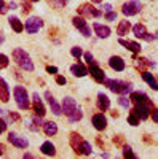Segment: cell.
I'll list each match as a JSON object with an SVG mask.
<instances>
[{
    "mask_svg": "<svg viewBox=\"0 0 158 159\" xmlns=\"http://www.w3.org/2000/svg\"><path fill=\"white\" fill-rule=\"evenodd\" d=\"M156 91H158V88H156Z\"/></svg>",
    "mask_w": 158,
    "mask_h": 159,
    "instance_id": "obj_57",
    "label": "cell"
},
{
    "mask_svg": "<svg viewBox=\"0 0 158 159\" xmlns=\"http://www.w3.org/2000/svg\"><path fill=\"white\" fill-rule=\"evenodd\" d=\"M7 130V123L3 121L2 118H0V134H2V132H5Z\"/></svg>",
    "mask_w": 158,
    "mask_h": 159,
    "instance_id": "obj_43",
    "label": "cell"
},
{
    "mask_svg": "<svg viewBox=\"0 0 158 159\" xmlns=\"http://www.w3.org/2000/svg\"><path fill=\"white\" fill-rule=\"evenodd\" d=\"M88 73L94 78V81H96V83H102L104 80H105V73H104V70L99 67L98 64H94V62L89 65V70H88Z\"/></svg>",
    "mask_w": 158,
    "mask_h": 159,
    "instance_id": "obj_10",
    "label": "cell"
},
{
    "mask_svg": "<svg viewBox=\"0 0 158 159\" xmlns=\"http://www.w3.org/2000/svg\"><path fill=\"white\" fill-rule=\"evenodd\" d=\"M72 24L83 34V37H89V35H91V30H89V27L86 25V21H85L82 16H75V18L72 19Z\"/></svg>",
    "mask_w": 158,
    "mask_h": 159,
    "instance_id": "obj_11",
    "label": "cell"
},
{
    "mask_svg": "<svg viewBox=\"0 0 158 159\" xmlns=\"http://www.w3.org/2000/svg\"><path fill=\"white\" fill-rule=\"evenodd\" d=\"M75 153H77V154H82V156H89L91 153H93V148H91L89 142L83 140V142L80 143V147L77 148V151H75Z\"/></svg>",
    "mask_w": 158,
    "mask_h": 159,
    "instance_id": "obj_23",
    "label": "cell"
},
{
    "mask_svg": "<svg viewBox=\"0 0 158 159\" xmlns=\"http://www.w3.org/2000/svg\"><path fill=\"white\" fill-rule=\"evenodd\" d=\"M98 108L101 110V111H105V110H109L110 108V100H109V97L105 96V94H102V92H99L98 94Z\"/></svg>",
    "mask_w": 158,
    "mask_h": 159,
    "instance_id": "obj_17",
    "label": "cell"
},
{
    "mask_svg": "<svg viewBox=\"0 0 158 159\" xmlns=\"http://www.w3.org/2000/svg\"><path fill=\"white\" fill-rule=\"evenodd\" d=\"M24 27H26V32L27 34H35V32H38V29L43 27V21L38 16H31L27 21H26Z\"/></svg>",
    "mask_w": 158,
    "mask_h": 159,
    "instance_id": "obj_8",
    "label": "cell"
},
{
    "mask_svg": "<svg viewBox=\"0 0 158 159\" xmlns=\"http://www.w3.org/2000/svg\"><path fill=\"white\" fill-rule=\"evenodd\" d=\"M31 10H32V7H31L29 2H22V11H24V13H29Z\"/></svg>",
    "mask_w": 158,
    "mask_h": 159,
    "instance_id": "obj_42",
    "label": "cell"
},
{
    "mask_svg": "<svg viewBox=\"0 0 158 159\" xmlns=\"http://www.w3.org/2000/svg\"><path fill=\"white\" fill-rule=\"evenodd\" d=\"M0 100L3 103H7L10 100V89H8V84L3 78H0Z\"/></svg>",
    "mask_w": 158,
    "mask_h": 159,
    "instance_id": "obj_18",
    "label": "cell"
},
{
    "mask_svg": "<svg viewBox=\"0 0 158 159\" xmlns=\"http://www.w3.org/2000/svg\"><path fill=\"white\" fill-rule=\"evenodd\" d=\"M26 157L29 159V157H32V154H31V153H26V154H24V159H26Z\"/></svg>",
    "mask_w": 158,
    "mask_h": 159,
    "instance_id": "obj_53",
    "label": "cell"
},
{
    "mask_svg": "<svg viewBox=\"0 0 158 159\" xmlns=\"http://www.w3.org/2000/svg\"><path fill=\"white\" fill-rule=\"evenodd\" d=\"M3 153H5V145H3V143H0V156H2Z\"/></svg>",
    "mask_w": 158,
    "mask_h": 159,
    "instance_id": "obj_48",
    "label": "cell"
},
{
    "mask_svg": "<svg viewBox=\"0 0 158 159\" xmlns=\"http://www.w3.org/2000/svg\"><path fill=\"white\" fill-rule=\"evenodd\" d=\"M8 142L11 145H15V147H18V148H27L29 147V142L22 137H19L18 134H15V132H10L8 134Z\"/></svg>",
    "mask_w": 158,
    "mask_h": 159,
    "instance_id": "obj_12",
    "label": "cell"
},
{
    "mask_svg": "<svg viewBox=\"0 0 158 159\" xmlns=\"http://www.w3.org/2000/svg\"><path fill=\"white\" fill-rule=\"evenodd\" d=\"M113 143L117 145V147H123L125 145V137L123 135H115L113 137Z\"/></svg>",
    "mask_w": 158,
    "mask_h": 159,
    "instance_id": "obj_39",
    "label": "cell"
},
{
    "mask_svg": "<svg viewBox=\"0 0 158 159\" xmlns=\"http://www.w3.org/2000/svg\"><path fill=\"white\" fill-rule=\"evenodd\" d=\"M93 29H94V32H96V35H98L99 38H107V37L110 35V29L107 27V25L94 24V25H93Z\"/></svg>",
    "mask_w": 158,
    "mask_h": 159,
    "instance_id": "obj_22",
    "label": "cell"
},
{
    "mask_svg": "<svg viewBox=\"0 0 158 159\" xmlns=\"http://www.w3.org/2000/svg\"><path fill=\"white\" fill-rule=\"evenodd\" d=\"M102 8H104V11H112V7H110L109 3H107V5H104Z\"/></svg>",
    "mask_w": 158,
    "mask_h": 159,
    "instance_id": "obj_49",
    "label": "cell"
},
{
    "mask_svg": "<svg viewBox=\"0 0 158 159\" xmlns=\"http://www.w3.org/2000/svg\"><path fill=\"white\" fill-rule=\"evenodd\" d=\"M118 43H120L122 46H125V48H128L131 52H141V45L139 43H136V42H129V40H123V38H120L118 40Z\"/></svg>",
    "mask_w": 158,
    "mask_h": 159,
    "instance_id": "obj_19",
    "label": "cell"
},
{
    "mask_svg": "<svg viewBox=\"0 0 158 159\" xmlns=\"http://www.w3.org/2000/svg\"><path fill=\"white\" fill-rule=\"evenodd\" d=\"M8 22H10V25H11V29L15 30V32H18V34H21L22 30H24V24L16 18V16H10L8 18Z\"/></svg>",
    "mask_w": 158,
    "mask_h": 159,
    "instance_id": "obj_25",
    "label": "cell"
},
{
    "mask_svg": "<svg viewBox=\"0 0 158 159\" xmlns=\"http://www.w3.org/2000/svg\"><path fill=\"white\" fill-rule=\"evenodd\" d=\"M62 111H64L65 116H67V119L70 123H77V121H80V119L83 118L82 108L78 107L77 102L72 97H64V100H62Z\"/></svg>",
    "mask_w": 158,
    "mask_h": 159,
    "instance_id": "obj_1",
    "label": "cell"
},
{
    "mask_svg": "<svg viewBox=\"0 0 158 159\" xmlns=\"http://www.w3.org/2000/svg\"><path fill=\"white\" fill-rule=\"evenodd\" d=\"M43 132H45V135H48V137L56 135V134H58V124H56L55 121H46V123H43Z\"/></svg>",
    "mask_w": 158,
    "mask_h": 159,
    "instance_id": "obj_21",
    "label": "cell"
},
{
    "mask_svg": "<svg viewBox=\"0 0 158 159\" xmlns=\"http://www.w3.org/2000/svg\"><path fill=\"white\" fill-rule=\"evenodd\" d=\"M104 83L112 92H115V94H126V92H129L133 89L131 83L122 81V80H104Z\"/></svg>",
    "mask_w": 158,
    "mask_h": 159,
    "instance_id": "obj_3",
    "label": "cell"
},
{
    "mask_svg": "<svg viewBox=\"0 0 158 159\" xmlns=\"http://www.w3.org/2000/svg\"><path fill=\"white\" fill-rule=\"evenodd\" d=\"M83 142L82 135L80 134H77V132H70V137H69V143H70V147L74 148V151H77V148L80 147V143Z\"/></svg>",
    "mask_w": 158,
    "mask_h": 159,
    "instance_id": "obj_26",
    "label": "cell"
},
{
    "mask_svg": "<svg viewBox=\"0 0 158 159\" xmlns=\"http://www.w3.org/2000/svg\"><path fill=\"white\" fill-rule=\"evenodd\" d=\"M105 19H107V21H115V19H117V13H113V11H107V15H105Z\"/></svg>",
    "mask_w": 158,
    "mask_h": 159,
    "instance_id": "obj_40",
    "label": "cell"
},
{
    "mask_svg": "<svg viewBox=\"0 0 158 159\" xmlns=\"http://www.w3.org/2000/svg\"><path fill=\"white\" fill-rule=\"evenodd\" d=\"M91 2H94V3H101L102 0H91Z\"/></svg>",
    "mask_w": 158,
    "mask_h": 159,
    "instance_id": "obj_54",
    "label": "cell"
},
{
    "mask_svg": "<svg viewBox=\"0 0 158 159\" xmlns=\"http://www.w3.org/2000/svg\"><path fill=\"white\" fill-rule=\"evenodd\" d=\"M3 42H5V37H3L2 32H0V43H3Z\"/></svg>",
    "mask_w": 158,
    "mask_h": 159,
    "instance_id": "obj_52",
    "label": "cell"
},
{
    "mask_svg": "<svg viewBox=\"0 0 158 159\" xmlns=\"http://www.w3.org/2000/svg\"><path fill=\"white\" fill-rule=\"evenodd\" d=\"M13 59H15V62L18 64V67H21L22 70H27V72L34 70V62H32L31 56L24 49H21V48L13 49Z\"/></svg>",
    "mask_w": 158,
    "mask_h": 159,
    "instance_id": "obj_2",
    "label": "cell"
},
{
    "mask_svg": "<svg viewBox=\"0 0 158 159\" xmlns=\"http://www.w3.org/2000/svg\"><path fill=\"white\" fill-rule=\"evenodd\" d=\"M0 111H2L3 116H8V119H11V121H19L21 119V116L18 113H10L8 110H0Z\"/></svg>",
    "mask_w": 158,
    "mask_h": 159,
    "instance_id": "obj_32",
    "label": "cell"
},
{
    "mask_svg": "<svg viewBox=\"0 0 158 159\" xmlns=\"http://www.w3.org/2000/svg\"><path fill=\"white\" fill-rule=\"evenodd\" d=\"M133 32H134V35H136L137 38L146 40V42H152V40L155 38V35L149 34L147 29H146V25H142V24H136L134 27H133Z\"/></svg>",
    "mask_w": 158,
    "mask_h": 159,
    "instance_id": "obj_9",
    "label": "cell"
},
{
    "mask_svg": "<svg viewBox=\"0 0 158 159\" xmlns=\"http://www.w3.org/2000/svg\"><path fill=\"white\" fill-rule=\"evenodd\" d=\"M70 72L74 73V76H78V78H83V76L88 75V69L83 64H74L70 67Z\"/></svg>",
    "mask_w": 158,
    "mask_h": 159,
    "instance_id": "obj_20",
    "label": "cell"
},
{
    "mask_svg": "<svg viewBox=\"0 0 158 159\" xmlns=\"http://www.w3.org/2000/svg\"><path fill=\"white\" fill-rule=\"evenodd\" d=\"M153 108L152 102H144V103H136V107L133 108V113L139 119H147L150 116V110Z\"/></svg>",
    "mask_w": 158,
    "mask_h": 159,
    "instance_id": "obj_6",
    "label": "cell"
},
{
    "mask_svg": "<svg viewBox=\"0 0 158 159\" xmlns=\"http://www.w3.org/2000/svg\"><path fill=\"white\" fill-rule=\"evenodd\" d=\"M8 8H11V10H15V8H16V3H15V2H11V3L8 5Z\"/></svg>",
    "mask_w": 158,
    "mask_h": 159,
    "instance_id": "obj_50",
    "label": "cell"
},
{
    "mask_svg": "<svg viewBox=\"0 0 158 159\" xmlns=\"http://www.w3.org/2000/svg\"><path fill=\"white\" fill-rule=\"evenodd\" d=\"M45 99L48 100V105H50V108H51V111L55 113L56 116H59V115L62 113V110H61V107H59V105H58V102L55 100V97H53V94H51L50 91H46V92H45Z\"/></svg>",
    "mask_w": 158,
    "mask_h": 159,
    "instance_id": "obj_13",
    "label": "cell"
},
{
    "mask_svg": "<svg viewBox=\"0 0 158 159\" xmlns=\"http://www.w3.org/2000/svg\"><path fill=\"white\" fill-rule=\"evenodd\" d=\"M142 80H144L146 83H149V86H150L152 89H156V88H158V83H156V80L153 78L152 73H149V72H142Z\"/></svg>",
    "mask_w": 158,
    "mask_h": 159,
    "instance_id": "obj_28",
    "label": "cell"
},
{
    "mask_svg": "<svg viewBox=\"0 0 158 159\" xmlns=\"http://www.w3.org/2000/svg\"><path fill=\"white\" fill-rule=\"evenodd\" d=\"M118 103H120L123 108H129V99H128V97H125L123 94H122V97H120V99H118Z\"/></svg>",
    "mask_w": 158,
    "mask_h": 159,
    "instance_id": "obj_37",
    "label": "cell"
},
{
    "mask_svg": "<svg viewBox=\"0 0 158 159\" xmlns=\"http://www.w3.org/2000/svg\"><path fill=\"white\" fill-rule=\"evenodd\" d=\"M131 100H133L134 103H144V102H152L150 99H149V96L147 94H144V92H131V97H129Z\"/></svg>",
    "mask_w": 158,
    "mask_h": 159,
    "instance_id": "obj_24",
    "label": "cell"
},
{
    "mask_svg": "<svg viewBox=\"0 0 158 159\" xmlns=\"http://www.w3.org/2000/svg\"><path fill=\"white\" fill-rule=\"evenodd\" d=\"M98 145H99V147H101V148H104V142H102L101 139H98Z\"/></svg>",
    "mask_w": 158,
    "mask_h": 159,
    "instance_id": "obj_51",
    "label": "cell"
},
{
    "mask_svg": "<svg viewBox=\"0 0 158 159\" xmlns=\"http://www.w3.org/2000/svg\"><path fill=\"white\" fill-rule=\"evenodd\" d=\"M129 29H131V24L125 19V21H122L120 24H118V27H117V34L120 35V37H123V35H126V34L129 32Z\"/></svg>",
    "mask_w": 158,
    "mask_h": 159,
    "instance_id": "obj_29",
    "label": "cell"
},
{
    "mask_svg": "<svg viewBox=\"0 0 158 159\" xmlns=\"http://www.w3.org/2000/svg\"><path fill=\"white\" fill-rule=\"evenodd\" d=\"M109 65H110V69H113L115 72H123L125 70V61L120 56H112L109 59Z\"/></svg>",
    "mask_w": 158,
    "mask_h": 159,
    "instance_id": "obj_16",
    "label": "cell"
},
{
    "mask_svg": "<svg viewBox=\"0 0 158 159\" xmlns=\"http://www.w3.org/2000/svg\"><path fill=\"white\" fill-rule=\"evenodd\" d=\"M155 38H158V32H156V34H155Z\"/></svg>",
    "mask_w": 158,
    "mask_h": 159,
    "instance_id": "obj_56",
    "label": "cell"
},
{
    "mask_svg": "<svg viewBox=\"0 0 158 159\" xmlns=\"http://www.w3.org/2000/svg\"><path fill=\"white\" fill-rule=\"evenodd\" d=\"M32 100H34V111H35V115L43 118L45 113H46V110H45V107H43L40 97H38V92H35V94L32 96Z\"/></svg>",
    "mask_w": 158,
    "mask_h": 159,
    "instance_id": "obj_14",
    "label": "cell"
},
{
    "mask_svg": "<svg viewBox=\"0 0 158 159\" xmlns=\"http://www.w3.org/2000/svg\"><path fill=\"white\" fill-rule=\"evenodd\" d=\"M123 157H129V159H134L136 157V154L133 153V150H131L129 147H128V145H123Z\"/></svg>",
    "mask_w": 158,
    "mask_h": 159,
    "instance_id": "obj_33",
    "label": "cell"
},
{
    "mask_svg": "<svg viewBox=\"0 0 158 159\" xmlns=\"http://www.w3.org/2000/svg\"><path fill=\"white\" fill-rule=\"evenodd\" d=\"M8 64H10L8 57H7L5 54H0V70H3V69H7V67H8Z\"/></svg>",
    "mask_w": 158,
    "mask_h": 159,
    "instance_id": "obj_36",
    "label": "cell"
},
{
    "mask_svg": "<svg viewBox=\"0 0 158 159\" xmlns=\"http://www.w3.org/2000/svg\"><path fill=\"white\" fill-rule=\"evenodd\" d=\"M128 123H129L131 126H137V124H139V118H137L133 111H131L129 116H128Z\"/></svg>",
    "mask_w": 158,
    "mask_h": 159,
    "instance_id": "obj_35",
    "label": "cell"
},
{
    "mask_svg": "<svg viewBox=\"0 0 158 159\" xmlns=\"http://www.w3.org/2000/svg\"><path fill=\"white\" fill-rule=\"evenodd\" d=\"M152 119H153L155 123H158V110H153L152 111Z\"/></svg>",
    "mask_w": 158,
    "mask_h": 159,
    "instance_id": "obj_46",
    "label": "cell"
},
{
    "mask_svg": "<svg viewBox=\"0 0 158 159\" xmlns=\"http://www.w3.org/2000/svg\"><path fill=\"white\" fill-rule=\"evenodd\" d=\"M40 126H43L42 124V116H34L32 118V121H31V124H29V129L31 130H34V132H37L38 129H40Z\"/></svg>",
    "mask_w": 158,
    "mask_h": 159,
    "instance_id": "obj_30",
    "label": "cell"
},
{
    "mask_svg": "<svg viewBox=\"0 0 158 159\" xmlns=\"http://www.w3.org/2000/svg\"><path fill=\"white\" fill-rule=\"evenodd\" d=\"M136 65H137L139 69H144V67H155V62H152V61H149V59H146V57H141V59L136 61Z\"/></svg>",
    "mask_w": 158,
    "mask_h": 159,
    "instance_id": "obj_31",
    "label": "cell"
},
{
    "mask_svg": "<svg viewBox=\"0 0 158 159\" xmlns=\"http://www.w3.org/2000/svg\"><path fill=\"white\" fill-rule=\"evenodd\" d=\"M91 123H93V126H94L98 130H104L105 127H107V118H105L102 113H98V115L93 116Z\"/></svg>",
    "mask_w": 158,
    "mask_h": 159,
    "instance_id": "obj_15",
    "label": "cell"
},
{
    "mask_svg": "<svg viewBox=\"0 0 158 159\" xmlns=\"http://www.w3.org/2000/svg\"><path fill=\"white\" fill-rule=\"evenodd\" d=\"M0 13H2V15H3V13H7V7H5L3 0H0Z\"/></svg>",
    "mask_w": 158,
    "mask_h": 159,
    "instance_id": "obj_45",
    "label": "cell"
},
{
    "mask_svg": "<svg viewBox=\"0 0 158 159\" xmlns=\"http://www.w3.org/2000/svg\"><path fill=\"white\" fill-rule=\"evenodd\" d=\"M83 57H85V61H86L88 64H93V62H94V61H93V54H91V52H85Z\"/></svg>",
    "mask_w": 158,
    "mask_h": 159,
    "instance_id": "obj_41",
    "label": "cell"
},
{
    "mask_svg": "<svg viewBox=\"0 0 158 159\" xmlns=\"http://www.w3.org/2000/svg\"><path fill=\"white\" fill-rule=\"evenodd\" d=\"M70 54H72L75 59H78V57H82V56H83V51H82L80 46H74V48L70 49Z\"/></svg>",
    "mask_w": 158,
    "mask_h": 159,
    "instance_id": "obj_34",
    "label": "cell"
},
{
    "mask_svg": "<svg viewBox=\"0 0 158 159\" xmlns=\"http://www.w3.org/2000/svg\"><path fill=\"white\" fill-rule=\"evenodd\" d=\"M78 15L80 16H85V18H99L102 15V11L98 10L96 7L89 5V3H82L80 7H78Z\"/></svg>",
    "mask_w": 158,
    "mask_h": 159,
    "instance_id": "obj_5",
    "label": "cell"
},
{
    "mask_svg": "<svg viewBox=\"0 0 158 159\" xmlns=\"http://www.w3.org/2000/svg\"><path fill=\"white\" fill-rule=\"evenodd\" d=\"M31 2H40V0H31Z\"/></svg>",
    "mask_w": 158,
    "mask_h": 159,
    "instance_id": "obj_55",
    "label": "cell"
},
{
    "mask_svg": "<svg viewBox=\"0 0 158 159\" xmlns=\"http://www.w3.org/2000/svg\"><path fill=\"white\" fill-rule=\"evenodd\" d=\"M40 151H42L45 156H55V154H56V148H55V145H53L51 142H45V143H42Z\"/></svg>",
    "mask_w": 158,
    "mask_h": 159,
    "instance_id": "obj_27",
    "label": "cell"
},
{
    "mask_svg": "<svg viewBox=\"0 0 158 159\" xmlns=\"http://www.w3.org/2000/svg\"><path fill=\"white\" fill-rule=\"evenodd\" d=\"M65 2H67V0H50V3H51L53 7H56V8L65 7Z\"/></svg>",
    "mask_w": 158,
    "mask_h": 159,
    "instance_id": "obj_38",
    "label": "cell"
},
{
    "mask_svg": "<svg viewBox=\"0 0 158 159\" xmlns=\"http://www.w3.org/2000/svg\"><path fill=\"white\" fill-rule=\"evenodd\" d=\"M15 99H16L19 110H27L29 108V94H27V91H26V88H22V86L15 88Z\"/></svg>",
    "mask_w": 158,
    "mask_h": 159,
    "instance_id": "obj_4",
    "label": "cell"
},
{
    "mask_svg": "<svg viewBox=\"0 0 158 159\" xmlns=\"http://www.w3.org/2000/svg\"><path fill=\"white\" fill-rule=\"evenodd\" d=\"M141 8H142V3L139 0H129V2H126L122 7V13L125 16H134L141 11Z\"/></svg>",
    "mask_w": 158,
    "mask_h": 159,
    "instance_id": "obj_7",
    "label": "cell"
},
{
    "mask_svg": "<svg viewBox=\"0 0 158 159\" xmlns=\"http://www.w3.org/2000/svg\"><path fill=\"white\" fill-rule=\"evenodd\" d=\"M56 83H58V84H65V78L61 76V75H58V76H56Z\"/></svg>",
    "mask_w": 158,
    "mask_h": 159,
    "instance_id": "obj_44",
    "label": "cell"
},
{
    "mask_svg": "<svg viewBox=\"0 0 158 159\" xmlns=\"http://www.w3.org/2000/svg\"><path fill=\"white\" fill-rule=\"evenodd\" d=\"M46 72L48 73H58V69L56 67H46Z\"/></svg>",
    "mask_w": 158,
    "mask_h": 159,
    "instance_id": "obj_47",
    "label": "cell"
}]
</instances>
